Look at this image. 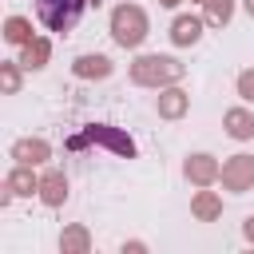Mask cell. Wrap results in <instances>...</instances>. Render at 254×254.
<instances>
[{"label": "cell", "instance_id": "obj_1", "mask_svg": "<svg viewBox=\"0 0 254 254\" xmlns=\"http://www.w3.org/2000/svg\"><path fill=\"white\" fill-rule=\"evenodd\" d=\"M87 0H36V16L48 32H71L83 16Z\"/></svg>", "mask_w": 254, "mask_h": 254}, {"label": "cell", "instance_id": "obj_6", "mask_svg": "<svg viewBox=\"0 0 254 254\" xmlns=\"http://www.w3.org/2000/svg\"><path fill=\"white\" fill-rule=\"evenodd\" d=\"M187 171H194V179H206V175H210V167L202 163V155H198V163H194V167H187Z\"/></svg>", "mask_w": 254, "mask_h": 254}, {"label": "cell", "instance_id": "obj_2", "mask_svg": "<svg viewBox=\"0 0 254 254\" xmlns=\"http://www.w3.org/2000/svg\"><path fill=\"white\" fill-rule=\"evenodd\" d=\"M115 40L119 44H139L143 40V16L131 8H123V12H115Z\"/></svg>", "mask_w": 254, "mask_h": 254}, {"label": "cell", "instance_id": "obj_4", "mask_svg": "<svg viewBox=\"0 0 254 254\" xmlns=\"http://www.w3.org/2000/svg\"><path fill=\"white\" fill-rule=\"evenodd\" d=\"M194 36H198V24H190V20H183V24L175 28V40H179V44H187V40H194Z\"/></svg>", "mask_w": 254, "mask_h": 254}, {"label": "cell", "instance_id": "obj_7", "mask_svg": "<svg viewBox=\"0 0 254 254\" xmlns=\"http://www.w3.org/2000/svg\"><path fill=\"white\" fill-rule=\"evenodd\" d=\"M242 91H246V99H254V75H246V79H242Z\"/></svg>", "mask_w": 254, "mask_h": 254}, {"label": "cell", "instance_id": "obj_5", "mask_svg": "<svg viewBox=\"0 0 254 254\" xmlns=\"http://www.w3.org/2000/svg\"><path fill=\"white\" fill-rule=\"evenodd\" d=\"M230 123H234V127H230L234 135H250V127H246V119H242V115H230Z\"/></svg>", "mask_w": 254, "mask_h": 254}, {"label": "cell", "instance_id": "obj_3", "mask_svg": "<svg viewBox=\"0 0 254 254\" xmlns=\"http://www.w3.org/2000/svg\"><path fill=\"white\" fill-rule=\"evenodd\" d=\"M222 179H226L234 190H242V187L254 179V159H238L234 167H226V171H222Z\"/></svg>", "mask_w": 254, "mask_h": 254}]
</instances>
